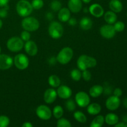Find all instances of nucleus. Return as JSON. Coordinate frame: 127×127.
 <instances>
[{
    "label": "nucleus",
    "instance_id": "f257e3e1",
    "mask_svg": "<svg viewBox=\"0 0 127 127\" xmlns=\"http://www.w3.org/2000/svg\"><path fill=\"white\" fill-rule=\"evenodd\" d=\"M96 64L97 61L95 58L86 55H81L77 60V66L81 71L86 70L88 68H94Z\"/></svg>",
    "mask_w": 127,
    "mask_h": 127
},
{
    "label": "nucleus",
    "instance_id": "f03ea898",
    "mask_svg": "<svg viewBox=\"0 0 127 127\" xmlns=\"http://www.w3.org/2000/svg\"><path fill=\"white\" fill-rule=\"evenodd\" d=\"M16 11L20 16L26 17L31 14L33 7L31 2L27 0H20L16 4Z\"/></svg>",
    "mask_w": 127,
    "mask_h": 127
},
{
    "label": "nucleus",
    "instance_id": "7ed1b4c3",
    "mask_svg": "<svg viewBox=\"0 0 127 127\" xmlns=\"http://www.w3.org/2000/svg\"><path fill=\"white\" fill-rule=\"evenodd\" d=\"M22 27L25 31L29 32L35 31L39 28L40 23L38 20L33 17H26L22 21Z\"/></svg>",
    "mask_w": 127,
    "mask_h": 127
},
{
    "label": "nucleus",
    "instance_id": "20e7f679",
    "mask_svg": "<svg viewBox=\"0 0 127 127\" xmlns=\"http://www.w3.org/2000/svg\"><path fill=\"white\" fill-rule=\"evenodd\" d=\"M73 56V50L70 47H64L60 50L57 57V60L60 64H66L69 63Z\"/></svg>",
    "mask_w": 127,
    "mask_h": 127
},
{
    "label": "nucleus",
    "instance_id": "39448f33",
    "mask_svg": "<svg viewBox=\"0 0 127 127\" xmlns=\"http://www.w3.org/2000/svg\"><path fill=\"white\" fill-rule=\"evenodd\" d=\"M48 33L50 37L54 39L61 38L63 34V27L60 23L53 21L48 27Z\"/></svg>",
    "mask_w": 127,
    "mask_h": 127
},
{
    "label": "nucleus",
    "instance_id": "423d86ee",
    "mask_svg": "<svg viewBox=\"0 0 127 127\" xmlns=\"http://www.w3.org/2000/svg\"><path fill=\"white\" fill-rule=\"evenodd\" d=\"M6 46L11 52H17L21 51L23 48L24 42L19 37H12L7 40Z\"/></svg>",
    "mask_w": 127,
    "mask_h": 127
},
{
    "label": "nucleus",
    "instance_id": "0eeeda50",
    "mask_svg": "<svg viewBox=\"0 0 127 127\" xmlns=\"http://www.w3.org/2000/svg\"><path fill=\"white\" fill-rule=\"evenodd\" d=\"M14 63L17 69L24 70L29 66V60L27 56L22 53H19L15 56L14 58Z\"/></svg>",
    "mask_w": 127,
    "mask_h": 127
},
{
    "label": "nucleus",
    "instance_id": "6e6552de",
    "mask_svg": "<svg viewBox=\"0 0 127 127\" xmlns=\"http://www.w3.org/2000/svg\"><path fill=\"white\" fill-rule=\"evenodd\" d=\"M36 114L39 119L43 120H48L52 117V111L48 107L40 105L36 109Z\"/></svg>",
    "mask_w": 127,
    "mask_h": 127
},
{
    "label": "nucleus",
    "instance_id": "1a4fd4ad",
    "mask_svg": "<svg viewBox=\"0 0 127 127\" xmlns=\"http://www.w3.org/2000/svg\"><path fill=\"white\" fill-rule=\"evenodd\" d=\"M75 100L78 105L81 107H86L90 103V97L86 93L81 91L75 95Z\"/></svg>",
    "mask_w": 127,
    "mask_h": 127
},
{
    "label": "nucleus",
    "instance_id": "9d476101",
    "mask_svg": "<svg viewBox=\"0 0 127 127\" xmlns=\"http://www.w3.org/2000/svg\"><path fill=\"white\" fill-rule=\"evenodd\" d=\"M115 30L112 24L104 25L100 29V33L104 38L107 39L112 38L115 35Z\"/></svg>",
    "mask_w": 127,
    "mask_h": 127
},
{
    "label": "nucleus",
    "instance_id": "9b49d317",
    "mask_svg": "<svg viewBox=\"0 0 127 127\" xmlns=\"http://www.w3.org/2000/svg\"><path fill=\"white\" fill-rule=\"evenodd\" d=\"M14 60L11 57L6 54L0 55V69H8L12 66Z\"/></svg>",
    "mask_w": 127,
    "mask_h": 127
},
{
    "label": "nucleus",
    "instance_id": "f8f14e48",
    "mask_svg": "<svg viewBox=\"0 0 127 127\" xmlns=\"http://www.w3.org/2000/svg\"><path fill=\"white\" fill-rule=\"evenodd\" d=\"M120 105V100L119 97L112 95L107 99L105 105L107 109L110 110H115L119 107Z\"/></svg>",
    "mask_w": 127,
    "mask_h": 127
},
{
    "label": "nucleus",
    "instance_id": "ddd939ff",
    "mask_svg": "<svg viewBox=\"0 0 127 127\" xmlns=\"http://www.w3.org/2000/svg\"><path fill=\"white\" fill-rule=\"evenodd\" d=\"M57 95L63 99H68L71 96L72 91L70 88L67 86L62 85L58 86V89L57 91Z\"/></svg>",
    "mask_w": 127,
    "mask_h": 127
},
{
    "label": "nucleus",
    "instance_id": "4468645a",
    "mask_svg": "<svg viewBox=\"0 0 127 127\" xmlns=\"http://www.w3.org/2000/svg\"><path fill=\"white\" fill-rule=\"evenodd\" d=\"M57 97V93L52 88L47 89L43 95V99L47 104H52L56 100Z\"/></svg>",
    "mask_w": 127,
    "mask_h": 127
},
{
    "label": "nucleus",
    "instance_id": "2eb2a0df",
    "mask_svg": "<svg viewBox=\"0 0 127 127\" xmlns=\"http://www.w3.org/2000/svg\"><path fill=\"white\" fill-rule=\"evenodd\" d=\"M25 50L26 53L30 56H35L38 52V48L33 41L28 40L27 41L24 45Z\"/></svg>",
    "mask_w": 127,
    "mask_h": 127
},
{
    "label": "nucleus",
    "instance_id": "dca6fc26",
    "mask_svg": "<svg viewBox=\"0 0 127 127\" xmlns=\"http://www.w3.org/2000/svg\"><path fill=\"white\" fill-rule=\"evenodd\" d=\"M69 11L73 13H77L81 10L83 7L81 0H69L68 3Z\"/></svg>",
    "mask_w": 127,
    "mask_h": 127
},
{
    "label": "nucleus",
    "instance_id": "f3484780",
    "mask_svg": "<svg viewBox=\"0 0 127 127\" xmlns=\"http://www.w3.org/2000/svg\"><path fill=\"white\" fill-rule=\"evenodd\" d=\"M89 11L91 15L95 17H100L104 14L103 7L99 4H93L89 7Z\"/></svg>",
    "mask_w": 127,
    "mask_h": 127
},
{
    "label": "nucleus",
    "instance_id": "a211bd4d",
    "mask_svg": "<svg viewBox=\"0 0 127 127\" xmlns=\"http://www.w3.org/2000/svg\"><path fill=\"white\" fill-rule=\"evenodd\" d=\"M71 16L70 11L69 9L66 8V7H63V8H61L59 10V12H58V19L61 21V22H67L68 20L69 19Z\"/></svg>",
    "mask_w": 127,
    "mask_h": 127
},
{
    "label": "nucleus",
    "instance_id": "6ab92c4d",
    "mask_svg": "<svg viewBox=\"0 0 127 127\" xmlns=\"http://www.w3.org/2000/svg\"><path fill=\"white\" fill-rule=\"evenodd\" d=\"M109 7L114 12H120L122 11L123 5L120 0H111L109 2Z\"/></svg>",
    "mask_w": 127,
    "mask_h": 127
},
{
    "label": "nucleus",
    "instance_id": "aec40b11",
    "mask_svg": "<svg viewBox=\"0 0 127 127\" xmlns=\"http://www.w3.org/2000/svg\"><path fill=\"white\" fill-rule=\"evenodd\" d=\"M104 91V88L100 85H94L89 89V94L91 97L96 98L100 96Z\"/></svg>",
    "mask_w": 127,
    "mask_h": 127
},
{
    "label": "nucleus",
    "instance_id": "412c9836",
    "mask_svg": "<svg viewBox=\"0 0 127 127\" xmlns=\"http://www.w3.org/2000/svg\"><path fill=\"white\" fill-rule=\"evenodd\" d=\"M87 107V111L89 114L93 115H97L101 111V106L97 103L89 104Z\"/></svg>",
    "mask_w": 127,
    "mask_h": 127
},
{
    "label": "nucleus",
    "instance_id": "4be33fe9",
    "mask_svg": "<svg viewBox=\"0 0 127 127\" xmlns=\"http://www.w3.org/2000/svg\"><path fill=\"white\" fill-rule=\"evenodd\" d=\"M93 21L89 17H84L81 19L80 22H79V25L82 29L88 31V30L91 29L92 26H93Z\"/></svg>",
    "mask_w": 127,
    "mask_h": 127
},
{
    "label": "nucleus",
    "instance_id": "5701e85b",
    "mask_svg": "<svg viewBox=\"0 0 127 127\" xmlns=\"http://www.w3.org/2000/svg\"><path fill=\"white\" fill-rule=\"evenodd\" d=\"M104 19L105 22L109 24H113L117 21V16L116 14L113 11H107L104 14Z\"/></svg>",
    "mask_w": 127,
    "mask_h": 127
},
{
    "label": "nucleus",
    "instance_id": "b1692460",
    "mask_svg": "<svg viewBox=\"0 0 127 127\" xmlns=\"http://www.w3.org/2000/svg\"><path fill=\"white\" fill-rule=\"evenodd\" d=\"M105 121L107 124L109 125H115V124L119 122V117L115 114L110 113L108 114L105 117Z\"/></svg>",
    "mask_w": 127,
    "mask_h": 127
},
{
    "label": "nucleus",
    "instance_id": "393cba45",
    "mask_svg": "<svg viewBox=\"0 0 127 127\" xmlns=\"http://www.w3.org/2000/svg\"><path fill=\"white\" fill-rule=\"evenodd\" d=\"M104 117L102 115H97L95 117L91 124V127H101L104 122Z\"/></svg>",
    "mask_w": 127,
    "mask_h": 127
},
{
    "label": "nucleus",
    "instance_id": "a878e982",
    "mask_svg": "<svg viewBox=\"0 0 127 127\" xmlns=\"http://www.w3.org/2000/svg\"><path fill=\"white\" fill-rule=\"evenodd\" d=\"M61 83L60 79L57 75H51L48 78V84L53 88H57L60 86Z\"/></svg>",
    "mask_w": 127,
    "mask_h": 127
},
{
    "label": "nucleus",
    "instance_id": "bb28decb",
    "mask_svg": "<svg viewBox=\"0 0 127 127\" xmlns=\"http://www.w3.org/2000/svg\"><path fill=\"white\" fill-rule=\"evenodd\" d=\"M74 118L79 122L81 124H85L87 121V118L83 112L80 111H76L73 114Z\"/></svg>",
    "mask_w": 127,
    "mask_h": 127
},
{
    "label": "nucleus",
    "instance_id": "cd10ccee",
    "mask_svg": "<svg viewBox=\"0 0 127 127\" xmlns=\"http://www.w3.org/2000/svg\"><path fill=\"white\" fill-rule=\"evenodd\" d=\"M53 116L57 119H60L62 117L63 115V109L60 105H57L54 107L53 110Z\"/></svg>",
    "mask_w": 127,
    "mask_h": 127
},
{
    "label": "nucleus",
    "instance_id": "c85d7f7f",
    "mask_svg": "<svg viewBox=\"0 0 127 127\" xmlns=\"http://www.w3.org/2000/svg\"><path fill=\"white\" fill-rule=\"evenodd\" d=\"M82 77V73L80 70L78 69H74L71 71V78L72 79L76 81H78L81 79Z\"/></svg>",
    "mask_w": 127,
    "mask_h": 127
},
{
    "label": "nucleus",
    "instance_id": "c756f323",
    "mask_svg": "<svg viewBox=\"0 0 127 127\" xmlns=\"http://www.w3.org/2000/svg\"><path fill=\"white\" fill-rule=\"evenodd\" d=\"M57 126L58 127H71V124L69 120L61 117L58 119V120L57 121Z\"/></svg>",
    "mask_w": 127,
    "mask_h": 127
},
{
    "label": "nucleus",
    "instance_id": "7c9ffc66",
    "mask_svg": "<svg viewBox=\"0 0 127 127\" xmlns=\"http://www.w3.org/2000/svg\"><path fill=\"white\" fill-rule=\"evenodd\" d=\"M31 4L33 9L38 10L43 7L44 3H43V0H32Z\"/></svg>",
    "mask_w": 127,
    "mask_h": 127
},
{
    "label": "nucleus",
    "instance_id": "2f4dec72",
    "mask_svg": "<svg viewBox=\"0 0 127 127\" xmlns=\"http://www.w3.org/2000/svg\"><path fill=\"white\" fill-rule=\"evenodd\" d=\"M50 7L53 11H58L62 8V4L58 0H53L50 4Z\"/></svg>",
    "mask_w": 127,
    "mask_h": 127
},
{
    "label": "nucleus",
    "instance_id": "473e14b6",
    "mask_svg": "<svg viewBox=\"0 0 127 127\" xmlns=\"http://www.w3.org/2000/svg\"><path fill=\"white\" fill-rule=\"evenodd\" d=\"M10 122L9 119L6 115H0V127H6Z\"/></svg>",
    "mask_w": 127,
    "mask_h": 127
},
{
    "label": "nucleus",
    "instance_id": "72a5a7b5",
    "mask_svg": "<svg viewBox=\"0 0 127 127\" xmlns=\"http://www.w3.org/2000/svg\"><path fill=\"white\" fill-rule=\"evenodd\" d=\"M125 24L122 21H118L114 23V27L116 32H122L125 29Z\"/></svg>",
    "mask_w": 127,
    "mask_h": 127
},
{
    "label": "nucleus",
    "instance_id": "f704fd0d",
    "mask_svg": "<svg viewBox=\"0 0 127 127\" xmlns=\"http://www.w3.org/2000/svg\"><path fill=\"white\" fill-rule=\"evenodd\" d=\"M67 110H68L69 111L72 112L73 110H75L76 109V104L75 102H74V100H71V99H69L68 101L66 102L65 104Z\"/></svg>",
    "mask_w": 127,
    "mask_h": 127
},
{
    "label": "nucleus",
    "instance_id": "c9c22d12",
    "mask_svg": "<svg viewBox=\"0 0 127 127\" xmlns=\"http://www.w3.org/2000/svg\"><path fill=\"white\" fill-rule=\"evenodd\" d=\"M83 73H82V77L83 78V79H84L86 81H89L91 79V73L89 71H88V69H86V70L83 71Z\"/></svg>",
    "mask_w": 127,
    "mask_h": 127
},
{
    "label": "nucleus",
    "instance_id": "e433bc0d",
    "mask_svg": "<svg viewBox=\"0 0 127 127\" xmlns=\"http://www.w3.org/2000/svg\"><path fill=\"white\" fill-rule=\"evenodd\" d=\"M21 37L22 40L27 42V41L29 40L30 38H31V34L29 32V31H24L23 32H22V33H21Z\"/></svg>",
    "mask_w": 127,
    "mask_h": 127
},
{
    "label": "nucleus",
    "instance_id": "4c0bfd02",
    "mask_svg": "<svg viewBox=\"0 0 127 127\" xmlns=\"http://www.w3.org/2000/svg\"><path fill=\"white\" fill-rule=\"evenodd\" d=\"M3 8L0 9V17H6L7 16V9L9 8V6L7 5H6L5 6H4Z\"/></svg>",
    "mask_w": 127,
    "mask_h": 127
},
{
    "label": "nucleus",
    "instance_id": "58836bf2",
    "mask_svg": "<svg viewBox=\"0 0 127 127\" xmlns=\"http://www.w3.org/2000/svg\"><path fill=\"white\" fill-rule=\"evenodd\" d=\"M122 95V91L121 89H120V88H116V89L114 90V95L119 97L121 96Z\"/></svg>",
    "mask_w": 127,
    "mask_h": 127
},
{
    "label": "nucleus",
    "instance_id": "ea45409f",
    "mask_svg": "<svg viewBox=\"0 0 127 127\" xmlns=\"http://www.w3.org/2000/svg\"><path fill=\"white\" fill-rule=\"evenodd\" d=\"M9 0H0V7H2L7 4Z\"/></svg>",
    "mask_w": 127,
    "mask_h": 127
},
{
    "label": "nucleus",
    "instance_id": "a19ab883",
    "mask_svg": "<svg viewBox=\"0 0 127 127\" xmlns=\"http://www.w3.org/2000/svg\"><path fill=\"white\" fill-rule=\"evenodd\" d=\"M68 22H69V24L71 25V26H75L77 23L76 20L74 18H69V19L68 20Z\"/></svg>",
    "mask_w": 127,
    "mask_h": 127
},
{
    "label": "nucleus",
    "instance_id": "79ce46f5",
    "mask_svg": "<svg viewBox=\"0 0 127 127\" xmlns=\"http://www.w3.org/2000/svg\"><path fill=\"white\" fill-rule=\"evenodd\" d=\"M115 127H127V124L125 122H122V123H119L115 124Z\"/></svg>",
    "mask_w": 127,
    "mask_h": 127
},
{
    "label": "nucleus",
    "instance_id": "37998d69",
    "mask_svg": "<svg viewBox=\"0 0 127 127\" xmlns=\"http://www.w3.org/2000/svg\"><path fill=\"white\" fill-rule=\"evenodd\" d=\"M22 127H33V125H32V124H31V122H25L24 124H22Z\"/></svg>",
    "mask_w": 127,
    "mask_h": 127
},
{
    "label": "nucleus",
    "instance_id": "c03bdc74",
    "mask_svg": "<svg viewBox=\"0 0 127 127\" xmlns=\"http://www.w3.org/2000/svg\"><path fill=\"white\" fill-rule=\"evenodd\" d=\"M123 103H124V105L125 107V108H127V97L124 99Z\"/></svg>",
    "mask_w": 127,
    "mask_h": 127
},
{
    "label": "nucleus",
    "instance_id": "a18cd8bd",
    "mask_svg": "<svg viewBox=\"0 0 127 127\" xmlns=\"http://www.w3.org/2000/svg\"><path fill=\"white\" fill-rule=\"evenodd\" d=\"M82 1H83V2H84V3H89V2H91V1H92V0H81Z\"/></svg>",
    "mask_w": 127,
    "mask_h": 127
},
{
    "label": "nucleus",
    "instance_id": "49530a36",
    "mask_svg": "<svg viewBox=\"0 0 127 127\" xmlns=\"http://www.w3.org/2000/svg\"><path fill=\"white\" fill-rule=\"evenodd\" d=\"M2 20L0 19V29L2 27Z\"/></svg>",
    "mask_w": 127,
    "mask_h": 127
},
{
    "label": "nucleus",
    "instance_id": "de8ad7c7",
    "mask_svg": "<svg viewBox=\"0 0 127 127\" xmlns=\"http://www.w3.org/2000/svg\"><path fill=\"white\" fill-rule=\"evenodd\" d=\"M1 47H0V53H1Z\"/></svg>",
    "mask_w": 127,
    "mask_h": 127
},
{
    "label": "nucleus",
    "instance_id": "09e8293b",
    "mask_svg": "<svg viewBox=\"0 0 127 127\" xmlns=\"http://www.w3.org/2000/svg\"></svg>",
    "mask_w": 127,
    "mask_h": 127
}]
</instances>
